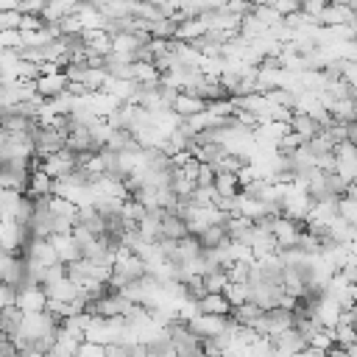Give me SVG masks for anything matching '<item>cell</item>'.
Returning <instances> with one entry per match:
<instances>
[{
    "mask_svg": "<svg viewBox=\"0 0 357 357\" xmlns=\"http://www.w3.org/2000/svg\"><path fill=\"white\" fill-rule=\"evenodd\" d=\"M201 282H204V290H206V293H223L226 284H229L223 268H212V271H206V273L201 276Z\"/></svg>",
    "mask_w": 357,
    "mask_h": 357,
    "instance_id": "19",
    "label": "cell"
},
{
    "mask_svg": "<svg viewBox=\"0 0 357 357\" xmlns=\"http://www.w3.org/2000/svg\"><path fill=\"white\" fill-rule=\"evenodd\" d=\"M304 231V226L301 223H296V220H287V218H273L271 220V237H273V243H276V248L279 251H284V248H296V243H298V234Z\"/></svg>",
    "mask_w": 357,
    "mask_h": 357,
    "instance_id": "5",
    "label": "cell"
},
{
    "mask_svg": "<svg viewBox=\"0 0 357 357\" xmlns=\"http://www.w3.org/2000/svg\"><path fill=\"white\" fill-rule=\"evenodd\" d=\"M335 209H337V218H340L343 223H349V226H354V223H357V201H354V198L340 195V198H337V204H335Z\"/></svg>",
    "mask_w": 357,
    "mask_h": 357,
    "instance_id": "20",
    "label": "cell"
},
{
    "mask_svg": "<svg viewBox=\"0 0 357 357\" xmlns=\"http://www.w3.org/2000/svg\"><path fill=\"white\" fill-rule=\"evenodd\" d=\"M195 304H198V315H218V318H229L231 315V307L223 298V293H206Z\"/></svg>",
    "mask_w": 357,
    "mask_h": 357,
    "instance_id": "14",
    "label": "cell"
},
{
    "mask_svg": "<svg viewBox=\"0 0 357 357\" xmlns=\"http://www.w3.org/2000/svg\"><path fill=\"white\" fill-rule=\"evenodd\" d=\"M17 357H45V354H42V351H36V349H31V346H28V349H20V351H17Z\"/></svg>",
    "mask_w": 357,
    "mask_h": 357,
    "instance_id": "27",
    "label": "cell"
},
{
    "mask_svg": "<svg viewBox=\"0 0 357 357\" xmlns=\"http://www.w3.org/2000/svg\"><path fill=\"white\" fill-rule=\"evenodd\" d=\"M268 6H271V8H273L279 17H282V20L298 11V3H296V0H282V3H268Z\"/></svg>",
    "mask_w": 357,
    "mask_h": 357,
    "instance_id": "24",
    "label": "cell"
},
{
    "mask_svg": "<svg viewBox=\"0 0 357 357\" xmlns=\"http://www.w3.org/2000/svg\"><path fill=\"white\" fill-rule=\"evenodd\" d=\"M223 298L229 301V307H231V310H234V307H240V304H245V301H248V284H226Z\"/></svg>",
    "mask_w": 357,
    "mask_h": 357,
    "instance_id": "21",
    "label": "cell"
},
{
    "mask_svg": "<svg viewBox=\"0 0 357 357\" xmlns=\"http://www.w3.org/2000/svg\"><path fill=\"white\" fill-rule=\"evenodd\" d=\"M271 346H273V357H296L307 343H304V337L296 329H287V332L276 335L271 340Z\"/></svg>",
    "mask_w": 357,
    "mask_h": 357,
    "instance_id": "10",
    "label": "cell"
},
{
    "mask_svg": "<svg viewBox=\"0 0 357 357\" xmlns=\"http://www.w3.org/2000/svg\"><path fill=\"white\" fill-rule=\"evenodd\" d=\"M33 86H36V95H39L42 100H53V98H59L61 92H67V78H64V73L39 75V78L33 81Z\"/></svg>",
    "mask_w": 357,
    "mask_h": 357,
    "instance_id": "11",
    "label": "cell"
},
{
    "mask_svg": "<svg viewBox=\"0 0 357 357\" xmlns=\"http://www.w3.org/2000/svg\"><path fill=\"white\" fill-rule=\"evenodd\" d=\"M42 290H45L47 301H59V304H70V301L81 298L78 284H75V282H70L67 276H64V279H59V282H53V284H47V287H42Z\"/></svg>",
    "mask_w": 357,
    "mask_h": 357,
    "instance_id": "12",
    "label": "cell"
},
{
    "mask_svg": "<svg viewBox=\"0 0 357 357\" xmlns=\"http://www.w3.org/2000/svg\"><path fill=\"white\" fill-rule=\"evenodd\" d=\"M14 257H17V254H8V251H3V248H0V276L6 273V268L11 265V259H14Z\"/></svg>",
    "mask_w": 357,
    "mask_h": 357,
    "instance_id": "25",
    "label": "cell"
},
{
    "mask_svg": "<svg viewBox=\"0 0 357 357\" xmlns=\"http://www.w3.org/2000/svg\"><path fill=\"white\" fill-rule=\"evenodd\" d=\"M31 240L28 226H20L14 220H0V248L8 254H20L22 245Z\"/></svg>",
    "mask_w": 357,
    "mask_h": 357,
    "instance_id": "6",
    "label": "cell"
},
{
    "mask_svg": "<svg viewBox=\"0 0 357 357\" xmlns=\"http://www.w3.org/2000/svg\"><path fill=\"white\" fill-rule=\"evenodd\" d=\"M75 6H78V3H73V0H64V3H45L39 20H42L45 25H56L59 20L75 14Z\"/></svg>",
    "mask_w": 357,
    "mask_h": 357,
    "instance_id": "16",
    "label": "cell"
},
{
    "mask_svg": "<svg viewBox=\"0 0 357 357\" xmlns=\"http://www.w3.org/2000/svg\"><path fill=\"white\" fill-rule=\"evenodd\" d=\"M14 307L22 315H36L47 310V296L42 290V284H25L20 290H14Z\"/></svg>",
    "mask_w": 357,
    "mask_h": 357,
    "instance_id": "2",
    "label": "cell"
},
{
    "mask_svg": "<svg viewBox=\"0 0 357 357\" xmlns=\"http://www.w3.org/2000/svg\"><path fill=\"white\" fill-rule=\"evenodd\" d=\"M212 190H215V195H218V198H231V195H237V192H240L237 178H234L231 173H215Z\"/></svg>",
    "mask_w": 357,
    "mask_h": 357,
    "instance_id": "18",
    "label": "cell"
},
{
    "mask_svg": "<svg viewBox=\"0 0 357 357\" xmlns=\"http://www.w3.org/2000/svg\"><path fill=\"white\" fill-rule=\"evenodd\" d=\"M181 237H187L184 220H181L178 215L165 212V215H162V226H159V240H181Z\"/></svg>",
    "mask_w": 357,
    "mask_h": 357,
    "instance_id": "17",
    "label": "cell"
},
{
    "mask_svg": "<svg viewBox=\"0 0 357 357\" xmlns=\"http://www.w3.org/2000/svg\"><path fill=\"white\" fill-rule=\"evenodd\" d=\"M128 81L137 86H159V70L153 61H134L128 70Z\"/></svg>",
    "mask_w": 357,
    "mask_h": 357,
    "instance_id": "13",
    "label": "cell"
},
{
    "mask_svg": "<svg viewBox=\"0 0 357 357\" xmlns=\"http://www.w3.org/2000/svg\"><path fill=\"white\" fill-rule=\"evenodd\" d=\"M47 243H50L59 265H70V262L81 259V251H78V243L73 240V234H50Z\"/></svg>",
    "mask_w": 357,
    "mask_h": 357,
    "instance_id": "8",
    "label": "cell"
},
{
    "mask_svg": "<svg viewBox=\"0 0 357 357\" xmlns=\"http://www.w3.org/2000/svg\"><path fill=\"white\" fill-rule=\"evenodd\" d=\"M20 257H25L28 262H33V265H39V268H53V265H59V259H56L50 243H47V240H36V237H31V240L22 245Z\"/></svg>",
    "mask_w": 357,
    "mask_h": 357,
    "instance_id": "7",
    "label": "cell"
},
{
    "mask_svg": "<svg viewBox=\"0 0 357 357\" xmlns=\"http://www.w3.org/2000/svg\"><path fill=\"white\" fill-rule=\"evenodd\" d=\"M296 357H326V354H324V351H318V349H310V346H304V349H301Z\"/></svg>",
    "mask_w": 357,
    "mask_h": 357,
    "instance_id": "26",
    "label": "cell"
},
{
    "mask_svg": "<svg viewBox=\"0 0 357 357\" xmlns=\"http://www.w3.org/2000/svg\"><path fill=\"white\" fill-rule=\"evenodd\" d=\"M310 349H318V351H329L332 346H335V340H332V329H318L312 337H310V343H307Z\"/></svg>",
    "mask_w": 357,
    "mask_h": 357,
    "instance_id": "22",
    "label": "cell"
},
{
    "mask_svg": "<svg viewBox=\"0 0 357 357\" xmlns=\"http://www.w3.org/2000/svg\"><path fill=\"white\" fill-rule=\"evenodd\" d=\"M287 128H290L301 142H310V139H315V137L321 134V126H318L312 117H307V114H293L290 123H287Z\"/></svg>",
    "mask_w": 357,
    "mask_h": 357,
    "instance_id": "15",
    "label": "cell"
},
{
    "mask_svg": "<svg viewBox=\"0 0 357 357\" xmlns=\"http://www.w3.org/2000/svg\"><path fill=\"white\" fill-rule=\"evenodd\" d=\"M39 170H42L47 178L59 181V178H64L67 173L75 170V153H70L67 148H61V151H56V153H50V156H45V159H39Z\"/></svg>",
    "mask_w": 357,
    "mask_h": 357,
    "instance_id": "4",
    "label": "cell"
},
{
    "mask_svg": "<svg viewBox=\"0 0 357 357\" xmlns=\"http://www.w3.org/2000/svg\"><path fill=\"white\" fill-rule=\"evenodd\" d=\"M229 324H231V318H218V315H195V318H192V321H187L184 326H187V332H190L192 337H198V340H212V337L223 335V332L229 329Z\"/></svg>",
    "mask_w": 357,
    "mask_h": 357,
    "instance_id": "3",
    "label": "cell"
},
{
    "mask_svg": "<svg viewBox=\"0 0 357 357\" xmlns=\"http://www.w3.org/2000/svg\"><path fill=\"white\" fill-rule=\"evenodd\" d=\"M212 181H215V170L209 165H198V170H195V187H212Z\"/></svg>",
    "mask_w": 357,
    "mask_h": 357,
    "instance_id": "23",
    "label": "cell"
},
{
    "mask_svg": "<svg viewBox=\"0 0 357 357\" xmlns=\"http://www.w3.org/2000/svg\"><path fill=\"white\" fill-rule=\"evenodd\" d=\"M204 109H206V103H204L201 98L190 95V92H176V95H173V100H170V112H173L178 120L195 117V114H201Z\"/></svg>",
    "mask_w": 357,
    "mask_h": 357,
    "instance_id": "9",
    "label": "cell"
},
{
    "mask_svg": "<svg viewBox=\"0 0 357 357\" xmlns=\"http://www.w3.org/2000/svg\"><path fill=\"white\" fill-rule=\"evenodd\" d=\"M315 25H318V28L357 25V11H354L349 3H343V0H337V3H326V6H324V11L315 17Z\"/></svg>",
    "mask_w": 357,
    "mask_h": 357,
    "instance_id": "1",
    "label": "cell"
}]
</instances>
